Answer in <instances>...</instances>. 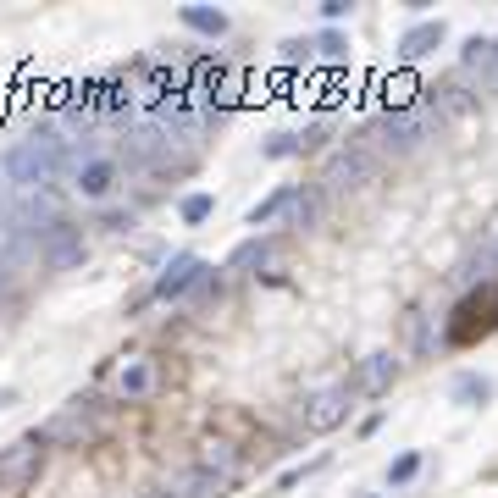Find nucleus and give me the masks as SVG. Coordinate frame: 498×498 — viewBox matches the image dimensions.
<instances>
[{
	"label": "nucleus",
	"mask_w": 498,
	"mask_h": 498,
	"mask_svg": "<svg viewBox=\"0 0 498 498\" xmlns=\"http://www.w3.org/2000/svg\"><path fill=\"white\" fill-rule=\"evenodd\" d=\"M6 178H12V188H23V194H39L45 183H56L61 178V167H66V145L50 133V127H39V133H28V138H17V145L6 150Z\"/></svg>",
	"instance_id": "f257e3e1"
},
{
	"label": "nucleus",
	"mask_w": 498,
	"mask_h": 498,
	"mask_svg": "<svg viewBox=\"0 0 498 498\" xmlns=\"http://www.w3.org/2000/svg\"><path fill=\"white\" fill-rule=\"evenodd\" d=\"M443 117H438V106L432 100H415V106H388L382 111V122H377V133H382V145H393V150H415L421 138H432V127H438Z\"/></svg>",
	"instance_id": "f03ea898"
},
{
	"label": "nucleus",
	"mask_w": 498,
	"mask_h": 498,
	"mask_svg": "<svg viewBox=\"0 0 498 498\" xmlns=\"http://www.w3.org/2000/svg\"><path fill=\"white\" fill-rule=\"evenodd\" d=\"M498 332V282H487V289H471L460 305H454V321H449V343H476Z\"/></svg>",
	"instance_id": "7ed1b4c3"
},
{
	"label": "nucleus",
	"mask_w": 498,
	"mask_h": 498,
	"mask_svg": "<svg viewBox=\"0 0 498 498\" xmlns=\"http://www.w3.org/2000/svg\"><path fill=\"white\" fill-rule=\"evenodd\" d=\"M34 438H39V443H56V449H84V443L95 438V421H89L84 399H78V404H66L61 415H50Z\"/></svg>",
	"instance_id": "20e7f679"
},
{
	"label": "nucleus",
	"mask_w": 498,
	"mask_h": 498,
	"mask_svg": "<svg viewBox=\"0 0 498 498\" xmlns=\"http://www.w3.org/2000/svg\"><path fill=\"white\" fill-rule=\"evenodd\" d=\"M111 388H117V399H127V404H145V399L161 388V366L150 361V354H127V361L117 366V377H111Z\"/></svg>",
	"instance_id": "39448f33"
},
{
	"label": "nucleus",
	"mask_w": 498,
	"mask_h": 498,
	"mask_svg": "<svg viewBox=\"0 0 498 498\" xmlns=\"http://www.w3.org/2000/svg\"><path fill=\"white\" fill-rule=\"evenodd\" d=\"M39 460H45V443L39 438H23L12 449H0V487H28L39 476Z\"/></svg>",
	"instance_id": "423d86ee"
},
{
	"label": "nucleus",
	"mask_w": 498,
	"mask_h": 498,
	"mask_svg": "<svg viewBox=\"0 0 498 498\" xmlns=\"http://www.w3.org/2000/svg\"><path fill=\"white\" fill-rule=\"evenodd\" d=\"M6 222H12V233H50V228H61L56 222V194L50 188H39V194H23L12 210H6Z\"/></svg>",
	"instance_id": "0eeeda50"
},
{
	"label": "nucleus",
	"mask_w": 498,
	"mask_h": 498,
	"mask_svg": "<svg viewBox=\"0 0 498 498\" xmlns=\"http://www.w3.org/2000/svg\"><path fill=\"white\" fill-rule=\"evenodd\" d=\"M39 255H45L50 271H73V266H84V255H89V249H84V228H66V222L50 228L45 244H39Z\"/></svg>",
	"instance_id": "6e6552de"
},
{
	"label": "nucleus",
	"mask_w": 498,
	"mask_h": 498,
	"mask_svg": "<svg viewBox=\"0 0 498 498\" xmlns=\"http://www.w3.org/2000/svg\"><path fill=\"white\" fill-rule=\"evenodd\" d=\"M460 66L487 89V95H498V39H482V34H471L465 45H460Z\"/></svg>",
	"instance_id": "1a4fd4ad"
},
{
	"label": "nucleus",
	"mask_w": 498,
	"mask_h": 498,
	"mask_svg": "<svg viewBox=\"0 0 498 498\" xmlns=\"http://www.w3.org/2000/svg\"><path fill=\"white\" fill-rule=\"evenodd\" d=\"M371 178H377V161H371L366 150H338V156L327 161V172H321L327 188H361V183H371Z\"/></svg>",
	"instance_id": "9d476101"
},
{
	"label": "nucleus",
	"mask_w": 498,
	"mask_h": 498,
	"mask_svg": "<svg viewBox=\"0 0 498 498\" xmlns=\"http://www.w3.org/2000/svg\"><path fill=\"white\" fill-rule=\"evenodd\" d=\"M194 282H205V260L199 255H172L167 271L156 277V300H183Z\"/></svg>",
	"instance_id": "9b49d317"
},
{
	"label": "nucleus",
	"mask_w": 498,
	"mask_h": 498,
	"mask_svg": "<svg viewBox=\"0 0 498 498\" xmlns=\"http://www.w3.org/2000/svg\"><path fill=\"white\" fill-rule=\"evenodd\" d=\"M343 415H349V388H321L305 404V432H332Z\"/></svg>",
	"instance_id": "f8f14e48"
},
{
	"label": "nucleus",
	"mask_w": 498,
	"mask_h": 498,
	"mask_svg": "<svg viewBox=\"0 0 498 498\" xmlns=\"http://www.w3.org/2000/svg\"><path fill=\"white\" fill-rule=\"evenodd\" d=\"M443 39H449V23H443V17H426V23L404 28V39H399V56H404V61H421V56H432Z\"/></svg>",
	"instance_id": "ddd939ff"
},
{
	"label": "nucleus",
	"mask_w": 498,
	"mask_h": 498,
	"mask_svg": "<svg viewBox=\"0 0 498 498\" xmlns=\"http://www.w3.org/2000/svg\"><path fill=\"white\" fill-rule=\"evenodd\" d=\"M199 471L233 482V476H239V449H233L228 438H205V443H199Z\"/></svg>",
	"instance_id": "4468645a"
},
{
	"label": "nucleus",
	"mask_w": 498,
	"mask_h": 498,
	"mask_svg": "<svg viewBox=\"0 0 498 498\" xmlns=\"http://www.w3.org/2000/svg\"><path fill=\"white\" fill-rule=\"evenodd\" d=\"M399 377V361L388 349H377V354H366V366H361V388L366 393H388V382Z\"/></svg>",
	"instance_id": "2eb2a0df"
},
{
	"label": "nucleus",
	"mask_w": 498,
	"mask_h": 498,
	"mask_svg": "<svg viewBox=\"0 0 498 498\" xmlns=\"http://www.w3.org/2000/svg\"><path fill=\"white\" fill-rule=\"evenodd\" d=\"M178 17H183V28H194L205 39H222L228 34V12H217V6H183Z\"/></svg>",
	"instance_id": "dca6fc26"
},
{
	"label": "nucleus",
	"mask_w": 498,
	"mask_h": 498,
	"mask_svg": "<svg viewBox=\"0 0 498 498\" xmlns=\"http://www.w3.org/2000/svg\"><path fill=\"white\" fill-rule=\"evenodd\" d=\"M487 399H493V382H487L482 371L454 377V404H487Z\"/></svg>",
	"instance_id": "f3484780"
},
{
	"label": "nucleus",
	"mask_w": 498,
	"mask_h": 498,
	"mask_svg": "<svg viewBox=\"0 0 498 498\" xmlns=\"http://www.w3.org/2000/svg\"><path fill=\"white\" fill-rule=\"evenodd\" d=\"M294 194H300V188H277V194H266V199L249 210V228H266L277 210H289V205H294Z\"/></svg>",
	"instance_id": "a211bd4d"
},
{
	"label": "nucleus",
	"mask_w": 498,
	"mask_h": 498,
	"mask_svg": "<svg viewBox=\"0 0 498 498\" xmlns=\"http://www.w3.org/2000/svg\"><path fill=\"white\" fill-rule=\"evenodd\" d=\"M426 95H432L438 117H443V111H471V95H465L460 84H443V89H426Z\"/></svg>",
	"instance_id": "6ab92c4d"
},
{
	"label": "nucleus",
	"mask_w": 498,
	"mask_h": 498,
	"mask_svg": "<svg viewBox=\"0 0 498 498\" xmlns=\"http://www.w3.org/2000/svg\"><path fill=\"white\" fill-rule=\"evenodd\" d=\"M210 210H217V199H210V194H188L183 199V222L199 228V222H210Z\"/></svg>",
	"instance_id": "aec40b11"
},
{
	"label": "nucleus",
	"mask_w": 498,
	"mask_h": 498,
	"mask_svg": "<svg viewBox=\"0 0 498 498\" xmlns=\"http://www.w3.org/2000/svg\"><path fill=\"white\" fill-rule=\"evenodd\" d=\"M415 471H421V454L410 449V454H399V460L388 465V482H393V487H404V482H415Z\"/></svg>",
	"instance_id": "412c9836"
},
{
	"label": "nucleus",
	"mask_w": 498,
	"mask_h": 498,
	"mask_svg": "<svg viewBox=\"0 0 498 498\" xmlns=\"http://www.w3.org/2000/svg\"><path fill=\"white\" fill-rule=\"evenodd\" d=\"M305 145H310V138H300V133H277L271 145H266V156H271V161H282V156H300Z\"/></svg>",
	"instance_id": "4be33fe9"
},
{
	"label": "nucleus",
	"mask_w": 498,
	"mask_h": 498,
	"mask_svg": "<svg viewBox=\"0 0 498 498\" xmlns=\"http://www.w3.org/2000/svg\"><path fill=\"white\" fill-rule=\"evenodd\" d=\"M266 260H271V244H260V239H255V244H244V249L233 255V266H266Z\"/></svg>",
	"instance_id": "5701e85b"
},
{
	"label": "nucleus",
	"mask_w": 498,
	"mask_h": 498,
	"mask_svg": "<svg viewBox=\"0 0 498 498\" xmlns=\"http://www.w3.org/2000/svg\"><path fill=\"white\" fill-rule=\"evenodd\" d=\"M410 349H415V354L432 349V338H426V316H421V310H410Z\"/></svg>",
	"instance_id": "b1692460"
},
{
	"label": "nucleus",
	"mask_w": 498,
	"mask_h": 498,
	"mask_svg": "<svg viewBox=\"0 0 498 498\" xmlns=\"http://www.w3.org/2000/svg\"><path fill=\"white\" fill-rule=\"evenodd\" d=\"M316 222V194H294V228H310Z\"/></svg>",
	"instance_id": "393cba45"
},
{
	"label": "nucleus",
	"mask_w": 498,
	"mask_h": 498,
	"mask_svg": "<svg viewBox=\"0 0 498 498\" xmlns=\"http://www.w3.org/2000/svg\"><path fill=\"white\" fill-rule=\"evenodd\" d=\"M316 50H321V61H343V50H349V45H343V34H321V39H316Z\"/></svg>",
	"instance_id": "a878e982"
},
{
	"label": "nucleus",
	"mask_w": 498,
	"mask_h": 498,
	"mask_svg": "<svg viewBox=\"0 0 498 498\" xmlns=\"http://www.w3.org/2000/svg\"><path fill=\"white\" fill-rule=\"evenodd\" d=\"M321 17H327V23H338V17H349V0H321Z\"/></svg>",
	"instance_id": "bb28decb"
},
{
	"label": "nucleus",
	"mask_w": 498,
	"mask_h": 498,
	"mask_svg": "<svg viewBox=\"0 0 498 498\" xmlns=\"http://www.w3.org/2000/svg\"><path fill=\"white\" fill-rule=\"evenodd\" d=\"M100 228H133V210H106Z\"/></svg>",
	"instance_id": "cd10ccee"
},
{
	"label": "nucleus",
	"mask_w": 498,
	"mask_h": 498,
	"mask_svg": "<svg viewBox=\"0 0 498 498\" xmlns=\"http://www.w3.org/2000/svg\"><path fill=\"white\" fill-rule=\"evenodd\" d=\"M487 255H493V260H498V228H493V239H487Z\"/></svg>",
	"instance_id": "c85d7f7f"
}]
</instances>
